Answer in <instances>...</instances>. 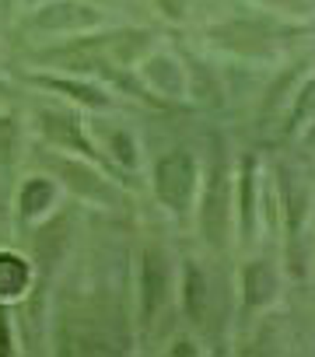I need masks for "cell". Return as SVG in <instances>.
<instances>
[{"label":"cell","instance_id":"obj_1","mask_svg":"<svg viewBox=\"0 0 315 357\" xmlns=\"http://www.w3.org/2000/svg\"><path fill=\"white\" fill-rule=\"evenodd\" d=\"M231 214H235V178L228 168V158H214L207 175L200 178V231L210 249L228 245L231 231Z\"/></svg>","mask_w":315,"mask_h":357},{"label":"cell","instance_id":"obj_3","mask_svg":"<svg viewBox=\"0 0 315 357\" xmlns=\"http://www.w3.org/2000/svg\"><path fill=\"white\" fill-rule=\"evenodd\" d=\"M43 161L56 172L60 183H67L77 197H84L88 204H98V207H116L119 204V193L109 178L95 168V165H84V158H67V154H43Z\"/></svg>","mask_w":315,"mask_h":357},{"label":"cell","instance_id":"obj_5","mask_svg":"<svg viewBox=\"0 0 315 357\" xmlns=\"http://www.w3.org/2000/svg\"><path fill=\"white\" fill-rule=\"evenodd\" d=\"M169 291H172V266H169V256L158 252V249H147L140 256V322L151 329L169 308Z\"/></svg>","mask_w":315,"mask_h":357},{"label":"cell","instance_id":"obj_6","mask_svg":"<svg viewBox=\"0 0 315 357\" xmlns=\"http://www.w3.org/2000/svg\"><path fill=\"white\" fill-rule=\"evenodd\" d=\"M280 137L284 140H294L301 133V147H315V74H308L294 95H291V105L280 119Z\"/></svg>","mask_w":315,"mask_h":357},{"label":"cell","instance_id":"obj_9","mask_svg":"<svg viewBox=\"0 0 315 357\" xmlns=\"http://www.w3.org/2000/svg\"><path fill=\"white\" fill-rule=\"evenodd\" d=\"M256 183H259V161L249 154L242 158V168H238V178H235V214H238V235L242 242H252L256 238Z\"/></svg>","mask_w":315,"mask_h":357},{"label":"cell","instance_id":"obj_2","mask_svg":"<svg viewBox=\"0 0 315 357\" xmlns=\"http://www.w3.org/2000/svg\"><path fill=\"white\" fill-rule=\"evenodd\" d=\"M151 183H154V197L162 200V207L183 218L190 214L200 193V165L190 151H169L165 158H158Z\"/></svg>","mask_w":315,"mask_h":357},{"label":"cell","instance_id":"obj_18","mask_svg":"<svg viewBox=\"0 0 315 357\" xmlns=\"http://www.w3.org/2000/svg\"><path fill=\"white\" fill-rule=\"evenodd\" d=\"M15 147H18V123L15 116H0V165L4 168H11Z\"/></svg>","mask_w":315,"mask_h":357},{"label":"cell","instance_id":"obj_15","mask_svg":"<svg viewBox=\"0 0 315 357\" xmlns=\"http://www.w3.org/2000/svg\"><path fill=\"white\" fill-rule=\"evenodd\" d=\"M32 81H36V84H43V88H49V91L70 95L74 102H81V105H88V109H105V105H109V95H105L102 88L88 84V81H74V77H49V74H36Z\"/></svg>","mask_w":315,"mask_h":357},{"label":"cell","instance_id":"obj_10","mask_svg":"<svg viewBox=\"0 0 315 357\" xmlns=\"http://www.w3.org/2000/svg\"><path fill=\"white\" fill-rule=\"evenodd\" d=\"M39 119H43V133H46V137H49L56 147H77L81 154H88V158L102 161V158H98V151H95V144L84 137V130H81V119H77L74 112L43 109V112H39Z\"/></svg>","mask_w":315,"mask_h":357},{"label":"cell","instance_id":"obj_8","mask_svg":"<svg viewBox=\"0 0 315 357\" xmlns=\"http://www.w3.org/2000/svg\"><path fill=\"white\" fill-rule=\"evenodd\" d=\"M32 25L43 32H84L98 25V11L88 4H74V0H53L43 11H36Z\"/></svg>","mask_w":315,"mask_h":357},{"label":"cell","instance_id":"obj_17","mask_svg":"<svg viewBox=\"0 0 315 357\" xmlns=\"http://www.w3.org/2000/svg\"><path fill=\"white\" fill-rule=\"evenodd\" d=\"M102 137H105V144H109V151H112V165H123V168H133V161H137V147H133V140L123 133V130H98Z\"/></svg>","mask_w":315,"mask_h":357},{"label":"cell","instance_id":"obj_7","mask_svg":"<svg viewBox=\"0 0 315 357\" xmlns=\"http://www.w3.org/2000/svg\"><path fill=\"white\" fill-rule=\"evenodd\" d=\"M140 74H144V81H147V88H151L154 95H165V98H186V95H190V74H186V67H183L176 56H169V53L147 56V60L140 63Z\"/></svg>","mask_w":315,"mask_h":357},{"label":"cell","instance_id":"obj_13","mask_svg":"<svg viewBox=\"0 0 315 357\" xmlns=\"http://www.w3.org/2000/svg\"><path fill=\"white\" fill-rule=\"evenodd\" d=\"M179 298H183V312L190 322H203L207 315V301H210V291H207V273L197 266V263H183V280H179Z\"/></svg>","mask_w":315,"mask_h":357},{"label":"cell","instance_id":"obj_24","mask_svg":"<svg viewBox=\"0 0 315 357\" xmlns=\"http://www.w3.org/2000/svg\"><path fill=\"white\" fill-rule=\"evenodd\" d=\"M0 95H8V84L4 81H0Z\"/></svg>","mask_w":315,"mask_h":357},{"label":"cell","instance_id":"obj_23","mask_svg":"<svg viewBox=\"0 0 315 357\" xmlns=\"http://www.w3.org/2000/svg\"><path fill=\"white\" fill-rule=\"evenodd\" d=\"M0 15H11V0H0Z\"/></svg>","mask_w":315,"mask_h":357},{"label":"cell","instance_id":"obj_16","mask_svg":"<svg viewBox=\"0 0 315 357\" xmlns=\"http://www.w3.org/2000/svg\"><path fill=\"white\" fill-rule=\"evenodd\" d=\"M56 200V186H53V178H29V183L22 186L18 193V207H22V218L25 221H36L39 214H46Z\"/></svg>","mask_w":315,"mask_h":357},{"label":"cell","instance_id":"obj_11","mask_svg":"<svg viewBox=\"0 0 315 357\" xmlns=\"http://www.w3.org/2000/svg\"><path fill=\"white\" fill-rule=\"evenodd\" d=\"M277 291H280V277H277L273 263L252 259V263L242 270V301H245L249 312L273 305V301H277Z\"/></svg>","mask_w":315,"mask_h":357},{"label":"cell","instance_id":"obj_12","mask_svg":"<svg viewBox=\"0 0 315 357\" xmlns=\"http://www.w3.org/2000/svg\"><path fill=\"white\" fill-rule=\"evenodd\" d=\"M277 190H280V204H284V218H287V231H291V242H298V231L308 218V186L301 178L280 165L277 168Z\"/></svg>","mask_w":315,"mask_h":357},{"label":"cell","instance_id":"obj_22","mask_svg":"<svg viewBox=\"0 0 315 357\" xmlns=\"http://www.w3.org/2000/svg\"><path fill=\"white\" fill-rule=\"evenodd\" d=\"M176 354H197V350H193L190 340H179V343H176Z\"/></svg>","mask_w":315,"mask_h":357},{"label":"cell","instance_id":"obj_21","mask_svg":"<svg viewBox=\"0 0 315 357\" xmlns=\"http://www.w3.org/2000/svg\"><path fill=\"white\" fill-rule=\"evenodd\" d=\"M15 343H11V326H8V312L0 308V354H11Z\"/></svg>","mask_w":315,"mask_h":357},{"label":"cell","instance_id":"obj_20","mask_svg":"<svg viewBox=\"0 0 315 357\" xmlns=\"http://www.w3.org/2000/svg\"><path fill=\"white\" fill-rule=\"evenodd\" d=\"M154 8L162 11L169 22H183L186 11H190V0H154Z\"/></svg>","mask_w":315,"mask_h":357},{"label":"cell","instance_id":"obj_4","mask_svg":"<svg viewBox=\"0 0 315 357\" xmlns=\"http://www.w3.org/2000/svg\"><path fill=\"white\" fill-rule=\"evenodd\" d=\"M210 43L224 53H235L242 60H270L277 53V43H273V32L263 25V22H224V25H214L210 32Z\"/></svg>","mask_w":315,"mask_h":357},{"label":"cell","instance_id":"obj_14","mask_svg":"<svg viewBox=\"0 0 315 357\" xmlns=\"http://www.w3.org/2000/svg\"><path fill=\"white\" fill-rule=\"evenodd\" d=\"M32 280V266L25 256L11 252V249H0V301H15L29 291Z\"/></svg>","mask_w":315,"mask_h":357},{"label":"cell","instance_id":"obj_19","mask_svg":"<svg viewBox=\"0 0 315 357\" xmlns=\"http://www.w3.org/2000/svg\"><path fill=\"white\" fill-rule=\"evenodd\" d=\"M252 4H259L266 11H277V15H294V18H301V15L312 11L308 0H252Z\"/></svg>","mask_w":315,"mask_h":357}]
</instances>
